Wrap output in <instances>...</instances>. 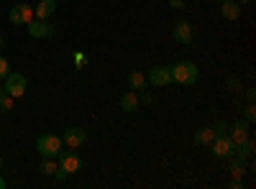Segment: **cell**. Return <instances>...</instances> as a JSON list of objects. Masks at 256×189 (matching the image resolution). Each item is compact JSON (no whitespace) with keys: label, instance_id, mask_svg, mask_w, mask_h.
I'll return each mask as SVG.
<instances>
[{"label":"cell","instance_id":"obj_1","mask_svg":"<svg viewBox=\"0 0 256 189\" xmlns=\"http://www.w3.org/2000/svg\"><path fill=\"white\" fill-rule=\"evenodd\" d=\"M200 79V67L195 64V61H177V64L172 67V82H177V85H184V87H195Z\"/></svg>","mask_w":256,"mask_h":189},{"label":"cell","instance_id":"obj_2","mask_svg":"<svg viewBox=\"0 0 256 189\" xmlns=\"http://www.w3.org/2000/svg\"><path fill=\"white\" fill-rule=\"evenodd\" d=\"M62 136H54V133H41L36 138V151L41 159H56L59 151H62Z\"/></svg>","mask_w":256,"mask_h":189},{"label":"cell","instance_id":"obj_3","mask_svg":"<svg viewBox=\"0 0 256 189\" xmlns=\"http://www.w3.org/2000/svg\"><path fill=\"white\" fill-rule=\"evenodd\" d=\"M210 151H212L216 159L228 161V159L236 156V143H233V138L228 133H218L216 138H212V143H210Z\"/></svg>","mask_w":256,"mask_h":189},{"label":"cell","instance_id":"obj_4","mask_svg":"<svg viewBox=\"0 0 256 189\" xmlns=\"http://www.w3.org/2000/svg\"><path fill=\"white\" fill-rule=\"evenodd\" d=\"M146 85H152V87H169V85H174L172 82V67H154V69H148L146 74Z\"/></svg>","mask_w":256,"mask_h":189},{"label":"cell","instance_id":"obj_5","mask_svg":"<svg viewBox=\"0 0 256 189\" xmlns=\"http://www.w3.org/2000/svg\"><path fill=\"white\" fill-rule=\"evenodd\" d=\"M34 18L36 15H34V8L28 3H18V5H13L8 10V20H10L13 26H28Z\"/></svg>","mask_w":256,"mask_h":189},{"label":"cell","instance_id":"obj_6","mask_svg":"<svg viewBox=\"0 0 256 189\" xmlns=\"http://www.w3.org/2000/svg\"><path fill=\"white\" fill-rule=\"evenodd\" d=\"M3 92H6V95H10L13 100L24 97V95H26V77H24V74H18V72H10V74L6 77Z\"/></svg>","mask_w":256,"mask_h":189},{"label":"cell","instance_id":"obj_7","mask_svg":"<svg viewBox=\"0 0 256 189\" xmlns=\"http://www.w3.org/2000/svg\"><path fill=\"white\" fill-rule=\"evenodd\" d=\"M172 38L180 46H190L192 41H195V28H192L190 20H177L174 28H172Z\"/></svg>","mask_w":256,"mask_h":189},{"label":"cell","instance_id":"obj_8","mask_svg":"<svg viewBox=\"0 0 256 189\" xmlns=\"http://www.w3.org/2000/svg\"><path fill=\"white\" fill-rule=\"evenodd\" d=\"M26 31H28V36H31V38H52V36L56 33V26H52L49 20L34 18L31 23L26 26Z\"/></svg>","mask_w":256,"mask_h":189},{"label":"cell","instance_id":"obj_9","mask_svg":"<svg viewBox=\"0 0 256 189\" xmlns=\"http://www.w3.org/2000/svg\"><path fill=\"white\" fill-rule=\"evenodd\" d=\"M56 164H59V169H64L67 174H77L82 169V159L77 154H72V151H59Z\"/></svg>","mask_w":256,"mask_h":189},{"label":"cell","instance_id":"obj_10","mask_svg":"<svg viewBox=\"0 0 256 189\" xmlns=\"http://www.w3.org/2000/svg\"><path fill=\"white\" fill-rule=\"evenodd\" d=\"M84 141H88V131L80 128V125H72V128H67L64 136H62V143L70 146V149H80Z\"/></svg>","mask_w":256,"mask_h":189},{"label":"cell","instance_id":"obj_11","mask_svg":"<svg viewBox=\"0 0 256 189\" xmlns=\"http://www.w3.org/2000/svg\"><path fill=\"white\" fill-rule=\"evenodd\" d=\"M228 128H230V133H228V136L233 138V143H236V146H238V143H244V141L251 136V131H248V128H251V123H246L244 118L228 123Z\"/></svg>","mask_w":256,"mask_h":189},{"label":"cell","instance_id":"obj_12","mask_svg":"<svg viewBox=\"0 0 256 189\" xmlns=\"http://www.w3.org/2000/svg\"><path fill=\"white\" fill-rule=\"evenodd\" d=\"M118 108L123 110V113H136L138 108H141V102H138V92L136 90H128V92H123L120 95V100H118Z\"/></svg>","mask_w":256,"mask_h":189},{"label":"cell","instance_id":"obj_13","mask_svg":"<svg viewBox=\"0 0 256 189\" xmlns=\"http://www.w3.org/2000/svg\"><path fill=\"white\" fill-rule=\"evenodd\" d=\"M241 10H244V5H238L236 0H220V15L226 20H238Z\"/></svg>","mask_w":256,"mask_h":189},{"label":"cell","instance_id":"obj_14","mask_svg":"<svg viewBox=\"0 0 256 189\" xmlns=\"http://www.w3.org/2000/svg\"><path fill=\"white\" fill-rule=\"evenodd\" d=\"M54 13H56V0H41V3L34 8V15L41 18V20H46V18L54 15Z\"/></svg>","mask_w":256,"mask_h":189},{"label":"cell","instance_id":"obj_15","mask_svg":"<svg viewBox=\"0 0 256 189\" xmlns=\"http://www.w3.org/2000/svg\"><path fill=\"white\" fill-rule=\"evenodd\" d=\"M216 136H218V133L212 131V125H205V128H200V131L195 133V143H198V146H210Z\"/></svg>","mask_w":256,"mask_h":189},{"label":"cell","instance_id":"obj_16","mask_svg":"<svg viewBox=\"0 0 256 189\" xmlns=\"http://www.w3.org/2000/svg\"><path fill=\"white\" fill-rule=\"evenodd\" d=\"M144 87H146V74H141L138 69L128 74V90H138L141 92Z\"/></svg>","mask_w":256,"mask_h":189},{"label":"cell","instance_id":"obj_17","mask_svg":"<svg viewBox=\"0 0 256 189\" xmlns=\"http://www.w3.org/2000/svg\"><path fill=\"white\" fill-rule=\"evenodd\" d=\"M59 169V164H56V159H41V164H38V172L44 174V177H54V172Z\"/></svg>","mask_w":256,"mask_h":189},{"label":"cell","instance_id":"obj_18","mask_svg":"<svg viewBox=\"0 0 256 189\" xmlns=\"http://www.w3.org/2000/svg\"><path fill=\"white\" fill-rule=\"evenodd\" d=\"M10 110H13V97L3 92L0 95V115H8Z\"/></svg>","mask_w":256,"mask_h":189},{"label":"cell","instance_id":"obj_19","mask_svg":"<svg viewBox=\"0 0 256 189\" xmlns=\"http://www.w3.org/2000/svg\"><path fill=\"white\" fill-rule=\"evenodd\" d=\"M244 120H246V123H254V120H256V108H254V102H248L246 108H244Z\"/></svg>","mask_w":256,"mask_h":189},{"label":"cell","instance_id":"obj_20","mask_svg":"<svg viewBox=\"0 0 256 189\" xmlns=\"http://www.w3.org/2000/svg\"><path fill=\"white\" fill-rule=\"evenodd\" d=\"M10 74V61L6 56H0V79H6Z\"/></svg>","mask_w":256,"mask_h":189},{"label":"cell","instance_id":"obj_21","mask_svg":"<svg viewBox=\"0 0 256 189\" xmlns=\"http://www.w3.org/2000/svg\"><path fill=\"white\" fill-rule=\"evenodd\" d=\"M226 87H228V92H233V95H236V92H241V82H238L236 77H230V79L226 82Z\"/></svg>","mask_w":256,"mask_h":189},{"label":"cell","instance_id":"obj_22","mask_svg":"<svg viewBox=\"0 0 256 189\" xmlns=\"http://www.w3.org/2000/svg\"><path fill=\"white\" fill-rule=\"evenodd\" d=\"M72 61H74V67H77V69H82L84 64H88V56H84V54H80V51H77V54L72 56Z\"/></svg>","mask_w":256,"mask_h":189},{"label":"cell","instance_id":"obj_23","mask_svg":"<svg viewBox=\"0 0 256 189\" xmlns=\"http://www.w3.org/2000/svg\"><path fill=\"white\" fill-rule=\"evenodd\" d=\"M212 131H216V133H226L228 131V120H216V125H212Z\"/></svg>","mask_w":256,"mask_h":189},{"label":"cell","instance_id":"obj_24","mask_svg":"<svg viewBox=\"0 0 256 189\" xmlns=\"http://www.w3.org/2000/svg\"><path fill=\"white\" fill-rule=\"evenodd\" d=\"M67 177H70V174L64 172V169H56V172H54V179H56V184H64V182H67Z\"/></svg>","mask_w":256,"mask_h":189},{"label":"cell","instance_id":"obj_25","mask_svg":"<svg viewBox=\"0 0 256 189\" xmlns=\"http://www.w3.org/2000/svg\"><path fill=\"white\" fill-rule=\"evenodd\" d=\"M138 102H141V105H154V95H152V92H144V95L138 97Z\"/></svg>","mask_w":256,"mask_h":189},{"label":"cell","instance_id":"obj_26","mask_svg":"<svg viewBox=\"0 0 256 189\" xmlns=\"http://www.w3.org/2000/svg\"><path fill=\"white\" fill-rule=\"evenodd\" d=\"M228 187H230V189H244V179H230Z\"/></svg>","mask_w":256,"mask_h":189},{"label":"cell","instance_id":"obj_27","mask_svg":"<svg viewBox=\"0 0 256 189\" xmlns=\"http://www.w3.org/2000/svg\"><path fill=\"white\" fill-rule=\"evenodd\" d=\"M169 5H172V8H177V10H182V8H184V3H182V0H169Z\"/></svg>","mask_w":256,"mask_h":189},{"label":"cell","instance_id":"obj_28","mask_svg":"<svg viewBox=\"0 0 256 189\" xmlns=\"http://www.w3.org/2000/svg\"><path fill=\"white\" fill-rule=\"evenodd\" d=\"M254 97H256V92H254V90H246V100L254 102Z\"/></svg>","mask_w":256,"mask_h":189},{"label":"cell","instance_id":"obj_29","mask_svg":"<svg viewBox=\"0 0 256 189\" xmlns=\"http://www.w3.org/2000/svg\"><path fill=\"white\" fill-rule=\"evenodd\" d=\"M236 3H238V5H251L254 0H236Z\"/></svg>","mask_w":256,"mask_h":189},{"label":"cell","instance_id":"obj_30","mask_svg":"<svg viewBox=\"0 0 256 189\" xmlns=\"http://www.w3.org/2000/svg\"><path fill=\"white\" fill-rule=\"evenodd\" d=\"M6 187H8V184H6V179H3V177H0V189H6Z\"/></svg>","mask_w":256,"mask_h":189},{"label":"cell","instance_id":"obj_31","mask_svg":"<svg viewBox=\"0 0 256 189\" xmlns=\"http://www.w3.org/2000/svg\"><path fill=\"white\" fill-rule=\"evenodd\" d=\"M3 44H6V41H3V36H0V49H3Z\"/></svg>","mask_w":256,"mask_h":189},{"label":"cell","instance_id":"obj_32","mask_svg":"<svg viewBox=\"0 0 256 189\" xmlns=\"http://www.w3.org/2000/svg\"><path fill=\"white\" fill-rule=\"evenodd\" d=\"M0 169H3V156H0Z\"/></svg>","mask_w":256,"mask_h":189},{"label":"cell","instance_id":"obj_33","mask_svg":"<svg viewBox=\"0 0 256 189\" xmlns=\"http://www.w3.org/2000/svg\"><path fill=\"white\" fill-rule=\"evenodd\" d=\"M212 3H220V0H212Z\"/></svg>","mask_w":256,"mask_h":189},{"label":"cell","instance_id":"obj_34","mask_svg":"<svg viewBox=\"0 0 256 189\" xmlns=\"http://www.w3.org/2000/svg\"><path fill=\"white\" fill-rule=\"evenodd\" d=\"M0 95H3V87H0Z\"/></svg>","mask_w":256,"mask_h":189},{"label":"cell","instance_id":"obj_35","mask_svg":"<svg viewBox=\"0 0 256 189\" xmlns=\"http://www.w3.org/2000/svg\"><path fill=\"white\" fill-rule=\"evenodd\" d=\"M0 131H3V128H0ZM0 136H3V133H0Z\"/></svg>","mask_w":256,"mask_h":189}]
</instances>
